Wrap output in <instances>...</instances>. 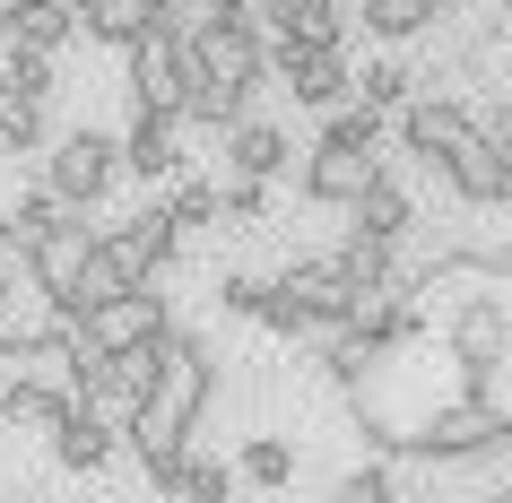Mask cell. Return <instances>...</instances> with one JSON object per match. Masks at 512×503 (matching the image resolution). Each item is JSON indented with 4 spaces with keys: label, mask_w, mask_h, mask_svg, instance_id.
Listing matches in <instances>:
<instances>
[{
    "label": "cell",
    "mask_w": 512,
    "mask_h": 503,
    "mask_svg": "<svg viewBox=\"0 0 512 503\" xmlns=\"http://www.w3.org/2000/svg\"><path fill=\"white\" fill-rule=\"evenodd\" d=\"M217 399V347L200 339V330H174V356H165V382L157 399L131 417V434L122 443L139 451V469L157 477V495H174V477H183V451H191V425L209 417Z\"/></svg>",
    "instance_id": "1"
},
{
    "label": "cell",
    "mask_w": 512,
    "mask_h": 503,
    "mask_svg": "<svg viewBox=\"0 0 512 503\" xmlns=\"http://www.w3.org/2000/svg\"><path fill=\"white\" fill-rule=\"evenodd\" d=\"M191 27H200V18H183V9H157V27H148L131 53H122L131 113H183V96H191Z\"/></svg>",
    "instance_id": "2"
},
{
    "label": "cell",
    "mask_w": 512,
    "mask_h": 503,
    "mask_svg": "<svg viewBox=\"0 0 512 503\" xmlns=\"http://www.w3.org/2000/svg\"><path fill=\"white\" fill-rule=\"evenodd\" d=\"M443 339H452V365H460V399L504 408V399H495V373H504V356H512V304L495 287L460 295L452 321H443Z\"/></svg>",
    "instance_id": "3"
},
{
    "label": "cell",
    "mask_w": 512,
    "mask_h": 503,
    "mask_svg": "<svg viewBox=\"0 0 512 503\" xmlns=\"http://www.w3.org/2000/svg\"><path fill=\"white\" fill-rule=\"evenodd\" d=\"M486 451H504V408H486V399H443L426 425H408V460H426V469H469Z\"/></svg>",
    "instance_id": "4"
},
{
    "label": "cell",
    "mask_w": 512,
    "mask_h": 503,
    "mask_svg": "<svg viewBox=\"0 0 512 503\" xmlns=\"http://www.w3.org/2000/svg\"><path fill=\"white\" fill-rule=\"evenodd\" d=\"M113 183H122V139H113V131L79 122V131L53 139V157H44V191H53L61 209H96Z\"/></svg>",
    "instance_id": "5"
},
{
    "label": "cell",
    "mask_w": 512,
    "mask_h": 503,
    "mask_svg": "<svg viewBox=\"0 0 512 503\" xmlns=\"http://www.w3.org/2000/svg\"><path fill=\"white\" fill-rule=\"evenodd\" d=\"M191 87H226V96H261L270 87V44L243 27H217V18H200L191 27Z\"/></svg>",
    "instance_id": "6"
},
{
    "label": "cell",
    "mask_w": 512,
    "mask_h": 503,
    "mask_svg": "<svg viewBox=\"0 0 512 503\" xmlns=\"http://www.w3.org/2000/svg\"><path fill=\"white\" fill-rule=\"evenodd\" d=\"M165 356H174V330H165V339H148V347L105 356V365H96V382H87V408H96L105 425H122V434H131V417L157 399V382H165Z\"/></svg>",
    "instance_id": "7"
},
{
    "label": "cell",
    "mask_w": 512,
    "mask_h": 503,
    "mask_svg": "<svg viewBox=\"0 0 512 503\" xmlns=\"http://www.w3.org/2000/svg\"><path fill=\"white\" fill-rule=\"evenodd\" d=\"M270 79L287 87L304 113H339V105H356V70H348V53H322V44H287V35H278V44H270Z\"/></svg>",
    "instance_id": "8"
},
{
    "label": "cell",
    "mask_w": 512,
    "mask_h": 503,
    "mask_svg": "<svg viewBox=\"0 0 512 503\" xmlns=\"http://www.w3.org/2000/svg\"><path fill=\"white\" fill-rule=\"evenodd\" d=\"M174 330V304H165L157 287H131V295H113L105 313H87L79 321V339L96 347V356H122V347H148V339H165Z\"/></svg>",
    "instance_id": "9"
},
{
    "label": "cell",
    "mask_w": 512,
    "mask_h": 503,
    "mask_svg": "<svg viewBox=\"0 0 512 503\" xmlns=\"http://www.w3.org/2000/svg\"><path fill=\"white\" fill-rule=\"evenodd\" d=\"M96 235H105V226H96V209H61V226H53V235H44V243L27 252V278H35V295H44L53 313H61V295H70V278L87 269Z\"/></svg>",
    "instance_id": "10"
},
{
    "label": "cell",
    "mask_w": 512,
    "mask_h": 503,
    "mask_svg": "<svg viewBox=\"0 0 512 503\" xmlns=\"http://www.w3.org/2000/svg\"><path fill=\"white\" fill-rule=\"evenodd\" d=\"M469 131H478V113L460 105V96H434V87H417V96L400 105V148H408V157H426V165H443Z\"/></svg>",
    "instance_id": "11"
},
{
    "label": "cell",
    "mask_w": 512,
    "mask_h": 503,
    "mask_svg": "<svg viewBox=\"0 0 512 503\" xmlns=\"http://www.w3.org/2000/svg\"><path fill=\"white\" fill-rule=\"evenodd\" d=\"M443 183H452L469 209H512V148H495L486 131H469L452 157H443Z\"/></svg>",
    "instance_id": "12"
},
{
    "label": "cell",
    "mask_w": 512,
    "mask_h": 503,
    "mask_svg": "<svg viewBox=\"0 0 512 503\" xmlns=\"http://www.w3.org/2000/svg\"><path fill=\"white\" fill-rule=\"evenodd\" d=\"M105 243H113V252H122V269H131L139 287H148V278H157V269L174 261V252H183V226L165 217V200H148V209L113 217V226H105Z\"/></svg>",
    "instance_id": "13"
},
{
    "label": "cell",
    "mask_w": 512,
    "mask_h": 503,
    "mask_svg": "<svg viewBox=\"0 0 512 503\" xmlns=\"http://www.w3.org/2000/svg\"><path fill=\"white\" fill-rule=\"evenodd\" d=\"M122 174H139V183H174V174H191L183 113H131V131H122Z\"/></svg>",
    "instance_id": "14"
},
{
    "label": "cell",
    "mask_w": 512,
    "mask_h": 503,
    "mask_svg": "<svg viewBox=\"0 0 512 503\" xmlns=\"http://www.w3.org/2000/svg\"><path fill=\"white\" fill-rule=\"evenodd\" d=\"M408 226H417V200H408V183L391 174V165H382L374 183L356 191V209H348V235H365V243H391V252H400V243H408Z\"/></svg>",
    "instance_id": "15"
},
{
    "label": "cell",
    "mask_w": 512,
    "mask_h": 503,
    "mask_svg": "<svg viewBox=\"0 0 512 503\" xmlns=\"http://www.w3.org/2000/svg\"><path fill=\"white\" fill-rule=\"evenodd\" d=\"M287 165H296V139L278 131V122H261V113H252V122H235V131H226V183H278Z\"/></svg>",
    "instance_id": "16"
},
{
    "label": "cell",
    "mask_w": 512,
    "mask_h": 503,
    "mask_svg": "<svg viewBox=\"0 0 512 503\" xmlns=\"http://www.w3.org/2000/svg\"><path fill=\"white\" fill-rule=\"evenodd\" d=\"M382 174V157H348V148H322L313 139V157H304V200L313 209H356V191Z\"/></svg>",
    "instance_id": "17"
},
{
    "label": "cell",
    "mask_w": 512,
    "mask_h": 503,
    "mask_svg": "<svg viewBox=\"0 0 512 503\" xmlns=\"http://www.w3.org/2000/svg\"><path fill=\"white\" fill-rule=\"evenodd\" d=\"M113 443H122V425H105L87 399H70V408H61V425H53V460H61L70 477H96V469L113 460Z\"/></svg>",
    "instance_id": "18"
},
{
    "label": "cell",
    "mask_w": 512,
    "mask_h": 503,
    "mask_svg": "<svg viewBox=\"0 0 512 503\" xmlns=\"http://www.w3.org/2000/svg\"><path fill=\"white\" fill-rule=\"evenodd\" d=\"M131 287H139V278L122 269V252L96 235V252H87V269L70 278V295H61V313H53V321H87V313H105L113 295H131ZM148 287H157V278H148Z\"/></svg>",
    "instance_id": "19"
},
{
    "label": "cell",
    "mask_w": 512,
    "mask_h": 503,
    "mask_svg": "<svg viewBox=\"0 0 512 503\" xmlns=\"http://www.w3.org/2000/svg\"><path fill=\"white\" fill-rule=\"evenodd\" d=\"M53 226H61V200H53V191H18V200L0 209V261L27 269V252L53 235Z\"/></svg>",
    "instance_id": "20"
},
{
    "label": "cell",
    "mask_w": 512,
    "mask_h": 503,
    "mask_svg": "<svg viewBox=\"0 0 512 503\" xmlns=\"http://www.w3.org/2000/svg\"><path fill=\"white\" fill-rule=\"evenodd\" d=\"M148 27H157V0H87L79 9V35L87 44H113V53H131Z\"/></svg>",
    "instance_id": "21"
},
{
    "label": "cell",
    "mask_w": 512,
    "mask_h": 503,
    "mask_svg": "<svg viewBox=\"0 0 512 503\" xmlns=\"http://www.w3.org/2000/svg\"><path fill=\"white\" fill-rule=\"evenodd\" d=\"M356 9L348 0H287V44H322V53H348Z\"/></svg>",
    "instance_id": "22"
},
{
    "label": "cell",
    "mask_w": 512,
    "mask_h": 503,
    "mask_svg": "<svg viewBox=\"0 0 512 503\" xmlns=\"http://www.w3.org/2000/svg\"><path fill=\"white\" fill-rule=\"evenodd\" d=\"M9 44H27V53H70V44H79V9H70V0H27Z\"/></svg>",
    "instance_id": "23"
},
{
    "label": "cell",
    "mask_w": 512,
    "mask_h": 503,
    "mask_svg": "<svg viewBox=\"0 0 512 503\" xmlns=\"http://www.w3.org/2000/svg\"><path fill=\"white\" fill-rule=\"evenodd\" d=\"M382 356H391V347H374L365 330H330V347H322V373L339 382V391H365V382L382 373Z\"/></svg>",
    "instance_id": "24"
},
{
    "label": "cell",
    "mask_w": 512,
    "mask_h": 503,
    "mask_svg": "<svg viewBox=\"0 0 512 503\" xmlns=\"http://www.w3.org/2000/svg\"><path fill=\"white\" fill-rule=\"evenodd\" d=\"M356 18H365L374 44H417L426 27H443V18H434V0H365Z\"/></svg>",
    "instance_id": "25"
},
{
    "label": "cell",
    "mask_w": 512,
    "mask_h": 503,
    "mask_svg": "<svg viewBox=\"0 0 512 503\" xmlns=\"http://www.w3.org/2000/svg\"><path fill=\"white\" fill-rule=\"evenodd\" d=\"M235 477L243 486H296V443H287V434H252V443L235 451Z\"/></svg>",
    "instance_id": "26"
},
{
    "label": "cell",
    "mask_w": 512,
    "mask_h": 503,
    "mask_svg": "<svg viewBox=\"0 0 512 503\" xmlns=\"http://www.w3.org/2000/svg\"><path fill=\"white\" fill-rule=\"evenodd\" d=\"M0 70H9V87H18L27 105H53V96H61V53H27V44H0Z\"/></svg>",
    "instance_id": "27"
},
{
    "label": "cell",
    "mask_w": 512,
    "mask_h": 503,
    "mask_svg": "<svg viewBox=\"0 0 512 503\" xmlns=\"http://www.w3.org/2000/svg\"><path fill=\"white\" fill-rule=\"evenodd\" d=\"M322 148H348V157H382V113L374 105H339L322 122Z\"/></svg>",
    "instance_id": "28"
},
{
    "label": "cell",
    "mask_w": 512,
    "mask_h": 503,
    "mask_svg": "<svg viewBox=\"0 0 512 503\" xmlns=\"http://www.w3.org/2000/svg\"><path fill=\"white\" fill-rule=\"evenodd\" d=\"M408 96H417L408 61H365V70H356V105H374V113H400Z\"/></svg>",
    "instance_id": "29"
},
{
    "label": "cell",
    "mask_w": 512,
    "mask_h": 503,
    "mask_svg": "<svg viewBox=\"0 0 512 503\" xmlns=\"http://www.w3.org/2000/svg\"><path fill=\"white\" fill-rule=\"evenodd\" d=\"M235 495V469L209 460V451H183V477H174V503H226Z\"/></svg>",
    "instance_id": "30"
},
{
    "label": "cell",
    "mask_w": 512,
    "mask_h": 503,
    "mask_svg": "<svg viewBox=\"0 0 512 503\" xmlns=\"http://www.w3.org/2000/svg\"><path fill=\"white\" fill-rule=\"evenodd\" d=\"M165 217H174V226H217V183L209 174H174V183H165Z\"/></svg>",
    "instance_id": "31"
},
{
    "label": "cell",
    "mask_w": 512,
    "mask_h": 503,
    "mask_svg": "<svg viewBox=\"0 0 512 503\" xmlns=\"http://www.w3.org/2000/svg\"><path fill=\"white\" fill-rule=\"evenodd\" d=\"M35 391V365H27V330H0V417H18Z\"/></svg>",
    "instance_id": "32"
},
{
    "label": "cell",
    "mask_w": 512,
    "mask_h": 503,
    "mask_svg": "<svg viewBox=\"0 0 512 503\" xmlns=\"http://www.w3.org/2000/svg\"><path fill=\"white\" fill-rule=\"evenodd\" d=\"M330 261L348 269V278H356L365 295H382V287H391V243H365V235H348L339 252H330Z\"/></svg>",
    "instance_id": "33"
},
{
    "label": "cell",
    "mask_w": 512,
    "mask_h": 503,
    "mask_svg": "<svg viewBox=\"0 0 512 503\" xmlns=\"http://www.w3.org/2000/svg\"><path fill=\"white\" fill-rule=\"evenodd\" d=\"M330 503H400V477L382 469V460H365V469L339 477V495H330Z\"/></svg>",
    "instance_id": "34"
},
{
    "label": "cell",
    "mask_w": 512,
    "mask_h": 503,
    "mask_svg": "<svg viewBox=\"0 0 512 503\" xmlns=\"http://www.w3.org/2000/svg\"><path fill=\"white\" fill-rule=\"evenodd\" d=\"M217 304H226L235 321H261V304H270V278H252V269H226V278H217Z\"/></svg>",
    "instance_id": "35"
},
{
    "label": "cell",
    "mask_w": 512,
    "mask_h": 503,
    "mask_svg": "<svg viewBox=\"0 0 512 503\" xmlns=\"http://www.w3.org/2000/svg\"><path fill=\"white\" fill-rule=\"evenodd\" d=\"M217 217H226V226H261V217H270V183H226L217 191Z\"/></svg>",
    "instance_id": "36"
},
{
    "label": "cell",
    "mask_w": 512,
    "mask_h": 503,
    "mask_svg": "<svg viewBox=\"0 0 512 503\" xmlns=\"http://www.w3.org/2000/svg\"><path fill=\"white\" fill-rule=\"evenodd\" d=\"M200 18H217V27H243V18H252V0H200ZM252 35V27H243Z\"/></svg>",
    "instance_id": "37"
},
{
    "label": "cell",
    "mask_w": 512,
    "mask_h": 503,
    "mask_svg": "<svg viewBox=\"0 0 512 503\" xmlns=\"http://www.w3.org/2000/svg\"><path fill=\"white\" fill-rule=\"evenodd\" d=\"M18 9H27V0H0V44L18 35Z\"/></svg>",
    "instance_id": "38"
},
{
    "label": "cell",
    "mask_w": 512,
    "mask_h": 503,
    "mask_svg": "<svg viewBox=\"0 0 512 503\" xmlns=\"http://www.w3.org/2000/svg\"><path fill=\"white\" fill-rule=\"evenodd\" d=\"M9 295H18V261H0V304H9Z\"/></svg>",
    "instance_id": "39"
},
{
    "label": "cell",
    "mask_w": 512,
    "mask_h": 503,
    "mask_svg": "<svg viewBox=\"0 0 512 503\" xmlns=\"http://www.w3.org/2000/svg\"><path fill=\"white\" fill-rule=\"evenodd\" d=\"M157 9H183V18H200V0H157Z\"/></svg>",
    "instance_id": "40"
},
{
    "label": "cell",
    "mask_w": 512,
    "mask_h": 503,
    "mask_svg": "<svg viewBox=\"0 0 512 503\" xmlns=\"http://www.w3.org/2000/svg\"><path fill=\"white\" fill-rule=\"evenodd\" d=\"M452 9H460V0H434V18H452Z\"/></svg>",
    "instance_id": "41"
},
{
    "label": "cell",
    "mask_w": 512,
    "mask_h": 503,
    "mask_svg": "<svg viewBox=\"0 0 512 503\" xmlns=\"http://www.w3.org/2000/svg\"><path fill=\"white\" fill-rule=\"evenodd\" d=\"M504 443H512V408H504Z\"/></svg>",
    "instance_id": "42"
},
{
    "label": "cell",
    "mask_w": 512,
    "mask_h": 503,
    "mask_svg": "<svg viewBox=\"0 0 512 503\" xmlns=\"http://www.w3.org/2000/svg\"><path fill=\"white\" fill-rule=\"evenodd\" d=\"M0 503H27V495H0Z\"/></svg>",
    "instance_id": "43"
},
{
    "label": "cell",
    "mask_w": 512,
    "mask_h": 503,
    "mask_svg": "<svg viewBox=\"0 0 512 503\" xmlns=\"http://www.w3.org/2000/svg\"><path fill=\"white\" fill-rule=\"evenodd\" d=\"M486 503H512V495H486Z\"/></svg>",
    "instance_id": "44"
},
{
    "label": "cell",
    "mask_w": 512,
    "mask_h": 503,
    "mask_svg": "<svg viewBox=\"0 0 512 503\" xmlns=\"http://www.w3.org/2000/svg\"><path fill=\"white\" fill-rule=\"evenodd\" d=\"M504 365H512V356H504Z\"/></svg>",
    "instance_id": "45"
}]
</instances>
